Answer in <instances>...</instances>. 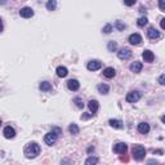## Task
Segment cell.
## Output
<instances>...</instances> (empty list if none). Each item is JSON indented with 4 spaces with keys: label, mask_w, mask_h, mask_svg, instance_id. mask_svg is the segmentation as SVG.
I'll list each match as a JSON object with an SVG mask.
<instances>
[{
    "label": "cell",
    "mask_w": 165,
    "mask_h": 165,
    "mask_svg": "<svg viewBox=\"0 0 165 165\" xmlns=\"http://www.w3.org/2000/svg\"><path fill=\"white\" fill-rule=\"evenodd\" d=\"M85 164H86V165H90V164H98V159H97V157L90 156V157H88V159H86Z\"/></svg>",
    "instance_id": "4316f807"
},
{
    "label": "cell",
    "mask_w": 165,
    "mask_h": 165,
    "mask_svg": "<svg viewBox=\"0 0 165 165\" xmlns=\"http://www.w3.org/2000/svg\"><path fill=\"white\" fill-rule=\"evenodd\" d=\"M141 70H142V62L135 61V62H133L132 65H130V71L132 72L138 73V72H141Z\"/></svg>",
    "instance_id": "9a60e30c"
},
{
    "label": "cell",
    "mask_w": 165,
    "mask_h": 165,
    "mask_svg": "<svg viewBox=\"0 0 165 165\" xmlns=\"http://www.w3.org/2000/svg\"><path fill=\"white\" fill-rule=\"evenodd\" d=\"M115 27H116L119 31H124L126 26H125V23L121 22V21H116V22H115Z\"/></svg>",
    "instance_id": "484cf974"
},
{
    "label": "cell",
    "mask_w": 165,
    "mask_h": 165,
    "mask_svg": "<svg viewBox=\"0 0 165 165\" xmlns=\"http://www.w3.org/2000/svg\"><path fill=\"white\" fill-rule=\"evenodd\" d=\"M115 75H116V71L114 70V67H107V68L103 70V76H104V78L112 79Z\"/></svg>",
    "instance_id": "5bb4252c"
},
{
    "label": "cell",
    "mask_w": 165,
    "mask_h": 165,
    "mask_svg": "<svg viewBox=\"0 0 165 165\" xmlns=\"http://www.w3.org/2000/svg\"><path fill=\"white\" fill-rule=\"evenodd\" d=\"M147 36H148V39H151V40H155V39H159L160 37V32L156 29H153V27H150L148 31H147Z\"/></svg>",
    "instance_id": "4fadbf2b"
},
{
    "label": "cell",
    "mask_w": 165,
    "mask_h": 165,
    "mask_svg": "<svg viewBox=\"0 0 165 165\" xmlns=\"http://www.w3.org/2000/svg\"><path fill=\"white\" fill-rule=\"evenodd\" d=\"M147 22H148L147 17H141V18H138V21H137V24H138L139 27H143V26L147 24Z\"/></svg>",
    "instance_id": "d4e9b609"
},
{
    "label": "cell",
    "mask_w": 165,
    "mask_h": 165,
    "mask_svg": "<svg viewBox=\"0 0 165 165\" xmlns=\"http://www.w3.org/2000/svg\"><path fill=\"white\" fill-rule=\"evenodd\" d=\"M159 8L165 12V0H159Z\"/></svg>",
    "instance_id": "1f68e13d"
},
{
    "label": "cell",
    "mask_w": 165,
    "mask_h": 165,
    "mask_svg": "<svg viewBox=\"0 0 165 165\" xmlns=\"http://www.w3.org/2000/svg\"><path fill=\"white\" fill-rule=\"evenodd\" d=\"M160 26H161V29L163 30H165V18H163L160 21Z\"/></svg>",
    "instance_id": "836d02e7"
},
{
    "label": "cell",
    "mask_w": 165,
    "mask_h": 165,
    "mask_svg": "<svg viewBox=\"0 0 165 165\" xmlns=\"http://www.w3.org/2000/svg\"><path fill=\"white\" fill-rule=\"evenodd\" d=\"M142 57L143 59H145V62H153V59H155V55H153V53L150 50V49H146V50H143V53H142Z\"/></svg>",
    "instance_id": "8fae6325"
},
{
    "label": "cell",
    "mask_w": 165,
    "mask_h": 165,
    "mask_svg": "<svg viewBox=\"0 0 165 165\" xmlns=\"http://www.w3.org/2000/svg\"><path fill=\"white\" fill-rule=\"evenodd\" d=\"M3 134H4V137L6 139H12V138H14V137H16V130L10 125H8V126H5V128H4Z\"/></svg>",
    "instance_id": "52a82bcc"
},
{
    "label": "cell",
    "mask_w": 165,
    "mask_h": 165,
    "mask_svg": "<svg viewBox=\"0 0 165 165\" xmlns=\"http://www.w3.org/2000/svg\"><path fill=\"white\" fill-rule=\"evenodd\" d=\"M107 49H108L110 52H116V49H117V43H116V41H108Z\"/></svg>",
    "instance_id": "603a6c76"
},
{
    "label": "cell",
    "mask_w": 165,
    "mask_h": 165,
    "mask_svg": "<svg viewBox=\"0 0 165 165\" xmlns=\"http://www.w3.org/2000/svg\"><path fill=\"white\" fill-rule=\"evenodd\" d=\"M92 151H94V147H89L88 148V152H92Z\"/></svg>",
    "instance_id": "d590c367"
},
{
    "label": "cell",
    "mask_w": 165,
    "mask_h": 165,
    "mask_svg": "<svg viewBox=\"0 0 165 165\" xmlns=\"http://www.w3.org/2000/svg\"><path fill=\"white\" fill-rule=\"evenodd\" d=\"M102 31H103L104 34H110L111 31H112V24H110V23H107L106 26H104L103 29H102Z\"/></svg>",
    "instance_id": "f1b7e54d"
},
{
    "label": "cell",
    "mask_w": 165,
    "mask_h": 165,
    "mask_svg": "<svg viewBox=\"0 0 165 165\" xmlns=\"http://www.w3.org/2000/svg\"><path fill=\"white\" fill-rule=\"evenodd\" d=\"M138 132L141 133V134H147V133L150 132V125L147 124V122H141V124H138Z\"/></svg>",
    "instance_id": "ac0fdd59"
},
{
    "label": "cell",
    "mask_w": 165,
    "mask_h": 165,
    "mask_svg": "<svg viewBox=\"0 0 165 165\" xmlns=\"http://www.w3.org/2000/svg\"><path fill=\"white\" fill-rule=\"evenodd\" d=\"M5 1H6V0H1V4L4 5V4H5Z\"/></svg>",
    "instance_id": "74e56055"
},
{
    "label": "cell",
    "mask_w": 165,
    "mask_h": 165,
    "mask_svg": "<svg viewBox=\"0 0 165 165\" xmlns=\"http://www.w3.org/2000/svg\"><path fill=\"white\" fill-rule=\"evenodd\" d=\"M126 150H128V146H126V143H122V142H119L114 146V152L116 153H125Z\"/></svg>",
    "instance_id": "9c48e42d"
},
{
    "label": "cell",
    "mask_w": 165,
    "mask_h": 165,
    "mask_svg": "<svg viewBox=\"0 0 165 165\" xmlns=\"http://www.w3.org/2000/svg\"><path fill=\"white\" fill-rule=\"evenodd\" d=\"M159 83L161 84V85H165V73L159 76Z\"/></svg>",
    "instance_id": "d6a6232c"
},
{
    "label": "cell",
    "mask_w": 165,
    "mask_h": 165,
    "mask_svg": "<svg viewBox=\"0 0 165 165\" xmlns=\"http://www.w3.org/2000/svg\"><path fill=\"white\" fill-rule=\"evenodd\" d=\"M88 107H89V110H90V112L92 114H96V112L98 111V102L96 99H90L89 102H88Z\"/></svg>",
    "instance_id": "2e32d148"
},
{
    "label": "cell",
    "mask_w": 165,
    "mask_h": 165,
    "mask_svg": "<svg viewBox=\"0 0 165 165\" xmlns=\"http://www.w3.org/2000/svg\"><path fill=\"white\" fill-rule=\"evenodd\" d=\"M97 89L101 94H107L108 92H110V86H108L107 84H99V85L97 86Z\"/></svg>",
    "instance_id": "ffe728a7"
},
{
    "label": "cell",
    "mask_w": 165,
    "mask_h": 165,
    "mask_svg": "<svg viewBox=\"0 0 165 165\" xmlns=\"http://www.w3.org/2000/svg\"><path fill=\"white\" fill-rule=\"evenodd\" d=\"M67 86H68L70 90H72V92H76V90L80 88V83L76 79H70L68 81H67Z\"/></svg>",
    "instance_id": "7c38bea8"
},
{
    "label": "cell",
    "mask_w": 165,
    "mask_h": 165,
    "mask_svg": "<svg viewBox=\"0 0 165 165\" xmlns=\"http://www.w3.org/2000/svg\"><path fill=\"white\" fill-rule=\"evenodd\" d=\"M117 57L120 59H129L132 57V50L129 48H121L117 52Z\"/></svg>",
    "instance_id": "5b68a950"
},
{
    "label": "cell",
    "mask_w": 165,
    "mask_h": 165,
    "mask_svg": "<svg viewBox=\"0 0 165 165\" xmlns=\"http://www.w3.org/2000/svg\"><path fill=\"white\" fill-rule=\"evenodd\" d=\"M108 124H110L112 128H115V129H121L122 128V122L120 120H116V119H110Z\"/></svg>",
    "instance_id": "d6986e66"
},
{
    "label": "cell",
    "mask_w": 165,
    "mask_h": 165,
    "mask_svg": "<svg viewBox=\"0 0 165 165\" xmlns=\"http://www.w3.org/2000/svg\"><path fill=\"white\" fill-rule=\"evenodd\" d=\"M93 115H94V114H83V115H81V117H80V119H81V120H88V119L93 117Z\"/></svg>",
    "instance_id": "f546056e"
},
{
    "label": "cell",
    "mask_w": 165,
    "mask_h": 165,
    "mask_svg": "<svg viewBox=\"0 0 165 165\" xmlns=\"http://www.w3.org/2000/svg\"><path fill=\"white\" fill-rule=\"evenodd\" d=\"M73 103H76V106H78L79 108H83L84 107V103H83L81 98H79V97H76L75 99H73Z\"/></svg>",
    "instance_id": "83f0119b"
},
{
    "label": "cell",
    "mask_w": 165,
    "mask_h": 165,
    "mask_svg": "<svg viewBox=\"0 0 165 165\" xmlns=\"http://www.w3.org/2000/svg\"><path fill=\"white\" fill-rule=\"evenodd\" d=\"M161 121H163L164 124H165V115H163V116H161Z\"/></svg>",
    "instance_id": "8d00e7d4"
},
{
    "label": "cell",
    "mask_w": 165,
    "mask_h": 165,
    "mask_svg": "<svg viewBox=\"0 0 165 165\" xmlns=\"http://www.w3.org/2000/svg\"><path fill=\"white\" fill-rule=\"evenodd\" d=\"M146 156V148L142 146H135L133 147V157L137 160V161H141L145 159Z\"/></svg>",
    "instance_id": "7a4b0ae2"
},
{
    "label": "cell",
    "mask_w": 165,
    "mask_h": 165,
    "mask_svg": "<svg viewBox=\"0 0 165 165\" xmlns=\"http://www.w3.org/2000/svg\"><path fill=\"white\" fill-rule=\"evenodd\" d=\"M129 43L132 45H139L142 43V36L139 34H132L129 36Z\"/></svg>",
    "instance_id": "30bf717a"
},
{
    "label": "cell",
    "mask_w": 165,
    "mask_h": 165,
    "mask_svg": "<svg viewBox=\"0 0 165 165\" xmlns=\"http://www.w3.org/2000/svg\"><path fill=\"white\" fill-rule=\"evenodd\" d=\"M141 99V93L138 90H133V92H129L126 94V102L129 103H135Z\"/></svg>",
    "instance_id": "3957f363"
},
{
    "label": "cell",
    "mask_w": 165,
    "mask_h": 165,
    "mask_svg": "<svg viewBox=\"0 0 165 165\" xmlns=\"http://www.w3.org/2000/svg\"><path fill=\"white\" fill-rule=\"evenodd\" d=\"M40 90H43V92H49V90H52V84L50 83H48V81H43V83H40Z\"/></svg>",
    "instance_id": "44dd1931"
},
{
    "label": "cell",
    "mask_w": 165,
    "mask_h": 165,
    "mask_svg": "<svg viewBox=\"0 0 165 165\" xmlns=\"http://www.w3.org/2000/svg\"><path fill=\"white\" fill-rule=\"evenodd\" d=\"M135 1H137V0H124V4L128 5V6H132V5L135 4Z\"/></svg>",
    "instance_id": "4dcf8cb0"
},
{
    "label": "cell",
    "mask_w": 165,
    "mask_h": 165,
    "mask_svg": "<svg viewBox=\"0 0 165 165\" xmlns=\"http://www.w3.org/2000/svg\"><path fill=\"white\" fill-rule=\"evenodd\" d=\"M40 151H41V148L36 142H31L24 147V156L27 159H35L40 153Z\"/></svg>",
    "instance_id": "6da1fadb"
},
{
    "label": "cell",
    "mask_w": 165,
    "mask_h": 165,
    "mask_svg": "<svg viewBox=\"0 0 165 165\" xmlns=\"http://www.w3.org/2000/svg\"><path fill=\"white\" fill-rule=\"evenodd\" d=\"M86 67H88L89 71H97V70H99L101 67H102V62H99L98 59H94V61L88 62Z\"/></svg>",
    "instance_id": "8992f818"
},
{
    "label": "cell",
    "mask_w": 165,
    "mask_h": 165,
    "mask_svg": "<svg viewBox=\"0 0 165 165\" xmlns=\"http://www.w3.org/2000/svg\"><path fill=\"white\" fill-rule=\"evenodd\" d=\"M68 75V70L65 66H58L57 67V76L58 78H66Z\"/></svg>",
    "instance_id": "e0dca14e"
},
{
    "label": "cell",
    "mask_w": 165,
    "mask_h": 165,
    "mask_svg": "<svg viewBox=\"0 0 165 165\" xmlns=\"http://www.w3.org/2000/svg\"><path fill=\"white\" fill-rule=\"evenodd\" d=\"M57 137H58V134H55V133L52 130V132H49V133H47V134H45L44 142L47 143V145L52 146V145H54V143H55V141H57Z\"/></svg>",
    "instance_id": "277c9868"
},
{
    "label": "cell",
    "mask_w": 165,
    "mask_h": 165,
    "mask_svg": "<svg viewBox=\"0 0 165 165\" xmlns=\"http://www.w3.org/2000/svg\"><path fill=\"white\" fill-rule=\"evenodd\" d=\"M19 16L23 17V18H31L34 16V10L30 8V6H24L19 10Z\"/></svg>",
    "instance_id": "ba28073f"
},
{
    "label": "cell",
    "mask_w": 165,
    "mask_h": 165,
    "mask_svg": "<svg viewBox=\"0 0 165 165\" xmlns=\"http://www.w3.org/2000/svg\"><path fill=\"white\" fill-rule=\"evenodd\" d=\"M68 132L71 133V134H73V135H76V134H79L80 129H79V126L76 125L75 122H72V124H70V126H68Z\"/></svg>",
    "instance_id": "7402d4cb"
},
{
    "label": "cell",
    "mask_w": 165,
    "mask_h": 165,
    "mask_svg": "<svg viewBox=\"0 0 165 165\" xmlns=\"http://www.w3.org/2000/svg\"><path fill=\"white\" fill-rule=\"evenodd\" d=\"M55 6H57V1H55V0H48V3H47L48 10H54Z\"/></svg>",
    "instance_id": "cb8c5ba5"
},
{
    "label": "cell",
    "mask_w": 165,
    "mask_h": 165,
    "mask_svg": "<svg viewBox=\"0 0 165 165\" xmlns=\"http://www.w3.org/2000/svg\"><path fill=\"white\" fill-rule=\"evenodd\" d=\"M139 12H141V13H145V14H146V9L143 8V6H141V9H139Z\"/></svg>",
    "instance_id": "e575fe53"
}]
</instances>
